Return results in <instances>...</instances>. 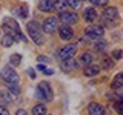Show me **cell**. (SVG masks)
<instances>
[{
	"instance_id": "6da1fadb",
	"label": "cell",
	"mask_w": 123,
	"mask_h": 115,
	"mask_svg": "<svg viewBox=\"0 0 123 115\" xmlns=\"http://www.w3.org/2000/svg\"><path fill=\"white\" fill-rule=\"evenodd\" d=\"M2 29L5 31L6 34H9V35L12 37L14 40H22V41H25V43H26V37L20 32V26H18V23L15 22L14 18L6 17L5 20H3V26H2Z\"/></svg>"
},
{
	"instance_id": "7a4b0ae2",
	"label": "cell",
	"mask_w": 123,
	"mask_h": 115,
	"mask_svg": "<svg viewBox=\"0 0 123 115\" xmlns=\"http://www.w3.org/2000/svg\"><path fill=\"white\" fill-rule=\"evenodd\" d=\"M26 29H28V34H29V37L32 38V41L36 45H43V41H45V38H43V31H42L40 28V25H38L37 22H29L28 25H26Z\"/></svg>"
},
{
	"instance_id": "3957f363",
	"label": "cell",
	"mask_w": 123,
	"mask_h": 115,
	"mask_svg": "<svg viewBox=\"0 0 123 115\" xmlns=\"http://www.w3.org/2000/svg\"><path fill=\"white\" fill-rule=\"evenodd\" d=\"M36 95H37L38 100H42V101H51V100L54 98L52 89H51V86H49L48 81H40V83H38Z\"/></svg>"
},
{
	"instance_id": "277c9868",
	"label": "cell",
	"mask_w": 123,
	"mask_h": 115,
	"mask_svg": "<svg viewBox=\"0 0 123 115\" xmlns=\"http://www.w3.org/2000/svg\"><path fill=\"white\" fill-rule=\"evenodd\" d=\"M0 77H2L3 81H6L8 84H18V81H20V77H18V74L12 69V66H5L0 71Z\"/></svg>"
},
{
	"instance_id": "5b68a950",
	"label": "cell",
	"mask_w": 123,
	"mask_h": 115,
	"mask_svg": "<svg viewBox=\"0 0 123 115\" xmlns=\"http://www.w3.org/2000/svg\"><path fill=\"white\" fill-rule=\"evenodd\" d=\"M103 20H105V25L106 26H115L118 23V11L117 8L111 6V8H105L103 11Z\"/></svg>"
},
{
	"instance_id": "8992f818",
	"label": "cell",
	"mask_w": 123,
	"mask_h": 115,
	"mask_svg": "<svg viewBox=\"0 0 123 115\" xmlns=\"http://www.w3.org/2000/svg\"><path fill=\"white\" fill-rule=\"evenodd\" d=\"M85 34H86L88 37H91V38H100L105 34V29H103V26H100V25H91V26H88L86 29H85Z\"/></svg>"
},
{
	"instance_id": "52a82bcc",
	"label": "cell",
	"mask_w": 123,
	"mask_h": 115,
	"mask_svg": "<svg viewBox=\"0 0 123 115\" xmlns=\"http://www.w3.org/2000/svg\"><path fill=\"white\" fill-rule=\"evenodd\" d=\"M57 28H59V18H55V17L45 18V22H43V32L52 34Z\"/></svg>"
},
{
	"instance_id": "ba28073f",
	"label": "cell",
	"mask_w": 123,
	"mask_h": 115,
	"mask_svg": "<svg viewBox=\"0 0 123 115\" xmlns=\"http://www.w3.org/2000/svg\"><path fill=\"white\" fill-rule=\"evenodd\" d=\"M77 52V46L75 45H66L65 48H62V51L59 52L60 60H66V58H72Z\"/></svg>"
},
{
	"instance_id": "9c48e42d",
	"label": "cell",
	"mask_w": 123,
	"mask_h": 115,
	"mask_svg": "<svg viewBox=\"0 0 123 115\" xmlns=\"http://www.w3.org/2000/svg\"><path fill=\"white\" fill-rule=\"evenodd\" d=\"M59 20H62L66 25H71V23H75L79 20V15L74 14V12H66V11H60L59 14Z\"/></svg>"
},
{
	"instance_id": "30bf717a",
	"label": "cell",
	"mask_w": 123,
	"mask_h": 115,
	"mask_svg": "<svg viewBox=\"0 0 123 115\" xmlns=\"http://www.w3.org/2000/svg\"><path fill=\"white\" fill-rule=\"evenodd\" d=\"M62 69H63L65 72H71V71H75L77 68H79V64H77V61L74 60V57L72 58H66V60H62Z\"/></svg>"
},
{
	"instance_id": "8fae6325",
	"label": "cell",
	"mask_w": 123,
	"mask_h": 115,
	"mask_svg": "<svg viewBox=\"0 0 123 115\" xmlns=\"http://www.w3.org/2000/svg\"><path fill=\"white\" fill-rule=\"evenodd\" d=\"M59 35H60L62 40H71V38L74 37V31H72L71 26L65 25V26H62L59 29Z\"/></svg>"
},
{
	"instance_id": "7c38bea8",
	"label": "cell",
	"mask_w": 123,
	"mask_h": 115,
	"mask_svg": "<svg viewBox=\"0 0 123 115\" xmlns=\"http://www.w3.org/2000/svg\"><path fill=\"white\" fill-rule=\"evenodd\" d=\"M54 9V0H40L38 2V11L42 12H49Z\"/></svg>"
},
{
	"instance_id": "4fadbf2b",
	"label": "cell",
	"mask_w": 123,
	"mask_h": 115,
	"mask_svg": "<svg viewBox=\"0 0 123 115\" xmlns=\"http://www.w3.org/2000/svg\"><path fill=\"white\" fill-rule=\"evenodd\" d=\"M14 97H15V95L9 89H2V91H0V101L5 103V104H6V103H11L14 100Z\"/></svg>"
},
{
	"instance_id": "5bb4252c",
	"label": "cell",
	"mask_w": 123,
	"mask_h": 115,
	"mask_svg": "<svg viewBox=\"0 0 123 115\" xmlns=\"http://www.w3.org/2000/svg\"><path fill=\"white\" fill-rule=\"evenodd\" d=\"M88 112L91 115H102V114H105V109H103V106L98 104V103H91V104L88 106Z\"/></svg>"
},
{
	"instance_id": "9a60e30c",
	"label": "cell",
	"mask_w": 123,
	"mask_h": 115,
	"mask_svg": "<svg viewBox=\"0 0 123 115\" xmlns=\"http://www.w3.org/2000/svg\"><path fill=\"white\" fill-rule=\"evenodd\" d=\"M83 18H85L86 22H89V23L94 22L95 18H97V12H95L94 8H91V6H89V8H86V9L83 11Z\"/></svg>"
},
{
	"instance_id": "2e32d148",
	"label": "cell",
	"mask_w": 123,
	"mask_h": 115,
	"mask_svg": "<svg viewBox=\"0 0 123 115\" xmlns=\"http://www.w3.org/2000/svg\"><path fill=\"white\" fill-rule=\"evenodd\" d=\"M98 72H100V66H97V64H86L83 74L86 77H95Z\"/></svg>"
},
{
	"instance_id": "e0dca14e",
	"label": "cell",
	"mask_w": 123,
	"mask_h": 115,
	"mask_svg": "<svg viewBox=\"0 0 123 115\" xmlns=\"http://www.w3.org/2000/svg\"><path fill=\"white\" fill-rule=\"evenodd\" d=\"M123 86V74H117L112 80V89H120Z\"/></svg>"
},
{
	"instance_id": "ac0fdd59",
	"label": "cell",
	"mask_w": 123,
	"mask_h": 115,
	"mask_svg": "<svg viewBox=\"0 0 123 115\" xmlns=\"http://www.w3.org/2000/svg\"><path fill=\"white\" fill-rule=\"evenodd\" d=\"M80 60H82V63H85V64H91L92 61H94V55H92V52H83L82 57H80Z\"/></svg>"
},
{
	"instance_id": "d6986e66",
	"label": "cell",
	"mask_w": 123,
	"mask_h": 115,
	"mask_svg": "<svg viewBox=\"0 0 123 115\" xmlns=\"http://www.w3.org/2000/svg\"><path fill=\"white\" fill-rule=\"evenodd\" d=\"M14 41H15V40L9 35V34H5V35L2 37V45L5 46V48H9V46H12Z\"/></svg>"
},
{
	"instance_id": "ffe728a7",
	"label": "cell",
	"mask_w": 123,
	"mask_h": 115,
	"mask_svg": "<svg viewBox=\"0 0 123 115\" xmlns=\"http://www.w3.org/2000/svg\"><path fill=\"white\" fill-rule=\"evenodd\" d=\"M46 112H48V110H46V107L42 104V103H40V104H36L32 107V114L34 115H45Z\"/></svg>"
},
{
	"instance_id": "44dd1931",
	"label": "cell",
	"mask_w": 123,
	"mask_h": 115,
	"mask_svg": "<svg viewBox=\"0 0 123 115\" xmlns=\"http://www.w3.org/2000/svg\"><path fill=\"white\" fill-rule=\"evenodd\" d=\"M66 0H54V9L57 11H65V8H66Z\"/></svg>"
},
{
	"instance_id": "7402d4cb",
	"label": "cell",
	"mask_w": 123,
	"mask_h": 115,
	"mask_svg": "<svg viewBox=\"0 0 123 115\" xmlns=\"http://www.w3.org/2000/svg\"><path fill=\"white\" fill-rule=\"evenodd\" d=\"M9 61H11V64H12V66H18V64H20V61H22L20 54H12V55H11V58H9Z\"/></svg>"
},
{
	"instance_id": "603a6c76",
	"label": "cell",
	"mask_w": 123,
	"mask_h": 115,
	"mask_svg": "<svg viewBox=\"0 0 123 115\" xmlns=\"http://www.w3.org/2000/svg\"><path fill=\"white\" fill-rule=\"evenodd\" d=\"M66 5L74 8V9H79L80 5H82V0H66Z\"/></svg>"
},
{
	"instance_id": "cb8c5ba5",
	"label": "cell",
	"mask_w": 123,
	"mask_h": 115,
	"mask_svg": "<svg viewBox=\"0 0 123 115\" xmlns=\"http://www.w3.org/2000/svg\"><path fill=\"white\" fill-rule=\"evenodd\" d=\"M94 48H95V51H103V49L106 48V41H103V40H97L94 43Z\"/></svg>"
},
{
	"instance_id": "d4e9b609",
	"label": "cell",
	"mask_w": 123,
	"mask_h": 115,
	"mask_svg": "<svg viewBox=\"0 0 123 115\" xmlns=\"http://www.w3.org/2000/svg\"><path fill=\"white\" fill-rule=\"evenodd\" d=\"M37 69H38V71H42L43 74H49V75L54 74V71H52V69H48V68L45 66V64H37Z\"/></svg>"
},
{
	"instance_id": "484cf974",
	"label": "cell",
	"mask_w": 123,
	"mask_h": 115,
	"mask_svg": "<svg viewBox=\"0 0 123 115\" xmlns=\"http://www.w3.org/2000/svg\"><path fill=\"white\" fill-rule=\"evenodd\" d=\"M17 11H18V14H20V17H23V18L28 17V6H20Z\"/></svg>"
},
{
	"instance_id": "4316f807",
	"label": "cell",
	"mask_w": 123,
	"mask_h": 115,
	"mask_svg": "<svg viewBox=\"0 0 123 115\" xmlns=\"http://www.w3.org/2000/svg\"><path fill=\"white\" fill-rule=\"evenodd\" d=\"M112 66H114V61L109 60V58H105V61H103V68H105V69H111Z\"/></svg>"
},
{
	"instance_id": "83f0119b",
	"label": "cell",
	"mask_w": 123,
	"mask_h": 115,
	"mask_svg": "<svg viewBox=\"0 0 123 115\" xmlns=\"http://www.w3.org/2000/svg\"><path fill=\"white\" fill-rule=\"evenodd\" d=\"M112 57L115 60H120L122 58V51H120V49H115V51L112 52Z\"/></svg>"
},
{
	"instance_id": "f1b7e54d",
	"label": "cell",
	"mask_w": 123,
	"mask_h": 115,
	"mask_svg": "<svg viewBox=\"0 0 123 115\" xmlns=\"http://www.w3.org/2000/svg\"><path fill=\"white\" fill-rule=\"evenodd\" d=\"M94 5H98V6H105L106 3H108V0H91Z\"/></svg>"
},
{
	"instance_id": "f546056e",
	"label": "cell",
	"mask_w": 123,
	"mask_h": 115,
	"mask_svg": "<svg viewBox=\"0 0 123 115\" xmlns=\"http://www.w3.org/2000/svg\"><path fill=\"white\" fill-rule=\"evenodd\" d=\"M114 107H115V110H117V112H122V110H123V107H122V103H120V101H117V103H115Z\"/></svg>"
},
{
	"instance_id": "4dcf8cb0",
	"label": "cell",
	"mask_w": 123,
	"mask_h": 115,
	"mask_svg": "<svg viewBox=\"0 0 123 115\" xmlns=\"http://www.w3.org/2000/svg\"><path fill=\"white\" fill-rule=\"evenodd\" d=\"M38 61H43V63H46V61H49V58L46 55H40V57H38Z\"/></svg>"
},
{
	"instance_id": "1f68e13d",
	"label": "cell",
	"mask_w": 123,
	"mask_h": 115,
	"mask_svg": "<svg viewBox=\"0 0 123 115\" xmlns=\"http://www.w3.org/2000/svg\"><path fill=\"white\" fill-rule=\"evenodd\" d=\"M0 114H2V115H8V114H9V110L5 109V107H0Z\"/></svg>"
},
{
	"instance_id": "d6a6232c",
	"label": "cell",
	"mask_w": 123,
	"mask_h": 115,
	"mask_svg": "<svg viewBox=\"0 0 123 115\" xmlns=\"http://www.w3.org/2000/svg\"><path fill=\"white\" fill-rule=\"evenodd\" d=\"M17 114H18V115H26V110H23V109H18V110H17Z\"/></svg>"
}]
</instances>
